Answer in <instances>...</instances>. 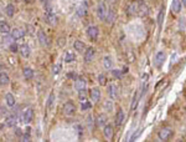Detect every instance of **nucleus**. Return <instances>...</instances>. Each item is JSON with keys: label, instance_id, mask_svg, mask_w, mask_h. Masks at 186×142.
Wrapping results in <instances>:
<instances>
[{"label": "nucleus", "instance_id": "nucleus-1", "mask_svg": "<svg viewBox=\"0 0 186 142\" xmlns=\"http://www.w3.org/2000/svg\"><path fill=\"white\" fill-rule=\"evenodd\" d=\"M125 14L128 16H140L144 17L149 14V6L144 0H130L125 5Z\"/></svg>", "mask_w": 186, "mask_h": 142}, {"label": "nucleus", "instance_id": "nucleus-2", "mask_svg": "<svg viewBox=\"0 0 186 142\" xmlns=\"http://www.w3.org/2000/svg\"><path fill=\"white\" fill-rule=\"evenodd\" d=\"M173 136H174V131L170 127H163L158 134V137L160 141H169L173 139Z\"/></svg>", "mask_w": 186, "mask_h": 142}, {"label": "nucleus", "instance_id": "nucleus-3", "mask_svg": "<svg viewBox=\"0 0 186 142\" xmlns=\"http://www.w3.org/2000/svg\"><path fill=\"white\" fill-rule=\"evenodd\" d=\"M108 96L112 101H115L119 96V87L115 85V84H109L108 85Z\"/></svg>", "mask_w": 186, "mask_h": 142}, {"label": "nucleus", "instance_id": "nucleus-4", "mask_svg": "<svg viewBox=\"0 0 186 142\" xmlns=\"http://www.w3.org/2000/svg\"><path fill=\"white\" fill-rule=\"evenodd\" d=\"M108 12H109V9L107 7V5H105L104 2H100V4L97 6V16H98L100 20H105Z\"/></svg>", "mask_w": 186, "mask_h": 142}, {"label": "nucleus", "instance_id": "nucleus-5", "mask_svg": "<svg viewBox=\"0 0 186 142\" xmlns=\"http://www.w3.org/2000/svg\"><path fill=\"white\" fill-rule=\"evenodd\" d=\"M45 21L50 25H56L57 24V16L53 12L52 9H47V11L45 12Z\"/></svg>", "mask_w": 186, "mask_h": 142}, {"label": "nucleus", "instance_id": "nucleus-6", "mask_svg": "<svg viewBox=\"0 0 186 142\" xmlns=\"http://www.w3.org/2000/svg\"><path fill=\"white\" fill-rule=\"evenodd\" d=\"M63 114L66 116H72L76 114V105L72 102V101H67L65 105H63Z\"/></svg>", "mask_w": 186, "mask_h": 142}, {"label": "nucleus", "instance_id": "nucleus-7", "mask_svg": "<svg viewBox=\"0 0 186 142\" xmlns=\"http://www.w3.org/2000/svg\"><path fill=\"white\" fill-rule=\"evenodd\" d=\"M165 60H166V55H165V52H164V51H159V52H156V55H155L154 65H155L158 69H160V67L163 66V64L165 62Z\"/></svg>", "mask_w": 186, "mask_h": 142}, {"label": "nucleus", "instance_id": "nucleus-8", "mask_svg": "<svg viewBox=\"0 0 186 142\" xmlns=\"http://www.w3.org/2000/svg\"><path fill=\"white\" fill-rule=\"evenodd\" d=\"M87 36L92 40V41H95L97 39H98V36H99V29H98V26H90V27H87Z\"/></svg>", "mask_w": 186, "mask_h": 142}, {"label": "nucleus", "instance_id": "nucleus-9", "mask_svg": "<svg viewBox=\"0 0 186 142\" xmlns=\"http://www.w3.org/2000/svg\"><path fill=\"white\" fill-rule=\"evenodd\" d=\"M103 135H104V137H105L108 141H112V140H113V136H114V129H113V126L109 125V124H107V125L103 127Z\"/></svg>", "mask_w": 186, "mask_h": 142}, {"label": "nucleus", "instance_id": "nucleus-10", "mask_svg": "<svg viewBox=\"0 0 186 142\" xmlns=\"http://www.w3.org/2000/svg\"><path fill=\"white\" fill-rule=\"evenodd\" d=\"M94 124H95V126H98V127H104V126L108 124V116H107L105 114L98 115L97 119L94 120Z\"/></svg>", "mask_w": 186, "mask_h": 142}, {"label": "nucleus", "instance_id": "nucleus-11", "mask_svg": "<svg viewBox=\"0 0 186 142\" xmlns=\"http://www.w3.org/2000/svg\"><path fill=\"white\" fill-rule=\"evenodd\" d=\"M86 87H87V82H86L85 79H82V77H77V79L75 80V89H76V91L86 90Z\"/></svg>", "mask_w": 186, "mask_h": 142}, {"label": "nucleus", "instance_id": "nucleus-12", "mask_svg": "<svg viewBox=\"0 0 186 142\" xmlns=\"http://www.w3.org/2000/svg\"><path fill=\"white\" fill-rule=\"evenodd\" d=\"M34 120V110L32 109H27L24 114H22V121L24 124H30L31 121Z\"/></svg>", "mask_w": 186, "mask_h": 142}, {"label": "nucleus", "instance_id": "nucleus-13", "mask_svg": "<svg viewBox=\"0 0 186 142\" xmlns=\"http://www.w3.org/2000/svg\"><path fill=\"white\" fill-rule=\"evenodd\" d=\"M90 97L93 102H98L102 97V94H100V90L98 87H93L91 89V92H90Z\"/></svg>", "mask_w": 186, "mask_h": 142}, {"label": "nucleus", "instance_id": "nucleus-14", "mask_svg": "<svg viewBox=\"0 0 186 142\" xmlns=\"http://www.w3.org/2000/svg\"><path fill=\"white\" fill-rule=\"evenodd\" d=\"M87 10H88V4H87L86 1H83V2L77 7L76 12H77V15H78L80 17H83V16L87 15Z\"/></svg>", "mask_w": 186, "mask_h": 142}, {"label": "nucleus", "instance_id": "nucleus-15", "mask_svg": "<svg viewBox=\"0 0 186 142\" xmlns=\"http://www.w3.org/2000/svg\"><path fill=\"white\" fill-rule=\"evenodd\" d=\"M124 119H125V115H124V111L122 109H119L117 111V115H115V125L117 127H120L124 122Z\"/></svg>", "mask_w": 186, "mask_h": 142}, {"label": "nucleus", "instance_id": "nucleus-16", "mask_svg": "<svg viewBox=\"0 0 186 142\" xmlns=\"http://www.w3.org/2000/svg\"><path fill=\"white\" fill-rule=\"evenodd\" d=\"M94 56H95V50L93 47H91V46L87 47L86 51H85V61L86 62H91L94 59Z\"/></svg>", "mask_w": 186, "mask_h": 142}, {"label": "nucleus", "instance_id": "nucleus-17", "mask_svg": "<svg viewBox=\"0 0 186 142\" xmlns=\"http://www.w3.org/2000/svg\"><path fill=\"white\" fill-rule=\"evenodd\" d=\"M11 36H12L14 40H20V39H22V37L25 36V32H24L22 29H20V27H15V29L11 30Z\"/></svg>", "mask_w": 186, "mask_h": 142}, {"label": "nucleus", "instance_id": "nucleus-18", "mask_svg": "<svg viewBox=\"0 0 186 142\" xmlns=\"http://www.w3.org/2000/svg\"><path fill=\"white\" fill-rule=\"evenodd\" d=\"M37 39H39V42H40L42 46H47V45H49V37H47V35H46L42 30H39V31H37Z\"/></svg>", "mask_w": 186, "mask_h": 142}, {"label": "nucleus", "instance_id": "nucleus-19", "mask_svg": "<svg viewBox=\"0 0 186 142\" xmlns=\"http://www.w3.org/2000/svg\"><path fill=\"white\" fill-rule=\"evenodd\" d=\"M73 49L77 51V52H80V54H82V52H85L86 51V44L85 42H82L81 40H76L75 42H73Z\"/></svg>", "mask_w": 186, "mask_h": 142}, {"label": "nucleus", "instance_id": "nucleus-20", "mask_svg": "<svg viewBox=\"0 0 186 142\" xmlns=\"http://www.w3.org/2000/svg\"><path fill=\"white\" fill-rule=\"evenodd\" d=\"M16 122H17L16 115H11V116H9V117L5 120V125H6L7 127H15V126H16Z\"/></svg>", "mask_w": 186, "mask_h": 142}, {"label": "nucleus", "instance_id": "nucleus-21", "mask_svg": "<svg viewBox=\"0 0 186 142\" xmlns=\"http://www.w3.org/2000/svg\"><path fill=\"white\" fill-rule=\"evenodd\" d=\"M171 10H173L174 14H179L181 11V0H173Z\"/></svg>", "mask_w": 186, "mask_h": 142}, {"label": "nucleus", "instance_id": "nucleus-22", "mask_svg": "<svg viewBox=\"0 0 186 142\" xmlns=\"http://www.w3.org/2000/svg\"><path fill=\"white\" fill-rule=\"evenodd\" d=\"M20 54H21V56L22 57H29L30 56V46L27 45V44H22L21 46H20Z\"/></svg>", "mask_w": 186, "mask_h": 142}, {"label": "nucleus", "instance_id": "nucleus-23", "mask_svg": "<svg viewBox=\"0 0 186 142\" xmlns=\"http://www.w3.org/2000/svg\"><path fill=\"white\" fill-rule=\"evenodd\" d=\"M142 97V91H135L134 92V97H133V101H132V110H135L138 104H139V99Z\"/></svg>", "mask_w": 186, "mask_h": 142}, {"label": "nucleus", "instance_id": "nucleus-24", "mask_svg": "<svg viewBox=\"0 0 186 142\" xmlns=\"http://www.w3.org/2000/svg\"><path fill=\"white\" fill-rule=\"evenodd\" d=\"M5 101H6V105L9 106V107H14L15 106V97H14V95L12 94H6L5 95Z\"/></svg>", "mask_w": 186, "mask_h": 142}, {"label": "nucleus", "instance_id": "nucleus-25", "mask_svg": "<svg viewBox=\"0 0 186 142\" xmlns=\"http://www.w3.org/2000/svg\"><path fill=\"white\" fill-rule=\"evenodd\" d=\"M0 32L4 35H9L10 32V25L6 21H0Z\"/></svg>", "mask_w": 186, "mask_h": 142}, {"label": "nucleus", "instance_id": "nucleus-26", "mask_svg": "<svg viewBox=\"0 0 186 142\" xmlns=\"http://www.w3.org/2000/svg\"><path fill=\"white\" fill-rule=\"evenodd\" d=\"M75 59H76L75 52H72V51H66V52H65V57H63L65 62H67V64L73 62V61H75Z\"/></svg>", "mask_w": 186, "mask_h": 142}, {"label": "nucleus", "instance_id": "nucleus-27", "mask_svg": "<svg viewBox=\"0 0 186 142\" xmlns=\"http://www.w3.org/2000/svg\"><path fill=\"white\" fill-rule=\"evenodd\" d=\"M22 75H24V77H25L26 80H31V79L34 77V70H32L31 67H24Z\"/></svg>", "mask_w": 186, "mask_h": 142}, {"label": "nucleus", "instance_id": "nucleus-28", "mask_svg": "<svg viewBox=\"0 0 186 142\" xmlns=\"http://www.w3.org/2000/svg\"><path fill=\"white\" fill-rule=\"evenodd\" d=\"M10 82V77L6 72H0V85L1 86H5Z\"/></svg>", "mask_w": 186, "mask_h": 142}, {"label": "nucleus", "instance_id": "nucleus-29", "mask_svg": "<svg viewBox=\"0 0 186 142\" xmlns=\"http://www.w3.org/2000/svg\"><path fill=\"white\" fill-rule=\"evenodd\" d=\"M5 14L9 16V17H12L14 14H15V6L12 4H7L5 6Z\"/></svg>", "mask_w": 186, "mask_h": 142}, {"label": "nucleus", "instance_id": "nucleus-30", "mask_svg": "<svg viewBox=\"0 0 186 142\" xmlns=\"http://www.w3.org/2000/svg\"><path fill=\"white\" fill-rule=\"evenodd\" d=\"M103 66H104V69H108V70L112 69L113 61H112V57H110V56H104V57H103Z\"/></svg>", "mask_w": 186, "mask_h": 142}, {"label": "nucleus", "instance_id": "nucleus-31", "mask_svg": "<svg viewBox=\"0 0 186 142\" xmlns=\"http://www.w3.org/2000/svg\"><path fill=\"white\" fill-rule=\"evenodd\" d=\"M30 132H31V127L27 126V127H26V132H25V135H22V137H21L20 140H21L22 142L30 141V140H31V135H30Z\"/></svg>", "mask_w": 186, "mask_h": 142}, {"label": "nucleus", "instance_id": "nucleus-32", "mask_svg": "<svg viewBox=\"0 0 186 142\" xmlns=\"http://www.w3.org/2000/svg\"><path fill=\"white\" fill-rule=\"evenodd\" d=\"M114 17H115V12H114V10H113V9H109V12H108L107 19H105L104 21H107L108 24H112V22L114 21Z\"/></svg>", "mask_w": 186, "mask_h": 142}, {"label": "nucleus", "instance_id": "nucleus-33", "mask_svg": "<svg viewBox=\"0 0 186 142\" xmlns=\"http://www.w3.org/2000/svg\"><path fill=\"white\" fill-rule=\"evenodd\" d=\"M90 109H92V104H91L90 101H87V100L81 101V110H82V111H87V110H90Z\"/></svg>", "mask_w": 186, "mask_h": 142}, {"label": "nucleus", "instance_id": "nucleus-34", "mask_svg": "<svg viewBox=\"0 0 186 142\" xmlns=\"http://www.w3.org/2000/svg\"><path fill=\"white\" fill-rule=\"evenodd\" d=\"M53 102H55V94L51 92L50 96H49V100H47V102H46V107H47V109H51L52 105H53Z\"/></svg>", "mask_w": 186, "mask_h": 142}, {"label": "nucleus", "instance_id": "nucleus-35", "mask_svg": "<svg viewBox=\"0 0 186 142\" xmlns=\"http://www.w3.org/2000/svg\"><path fill=\"white\" fill-rule=\"evenodd\" d=\"M103 107H104V110H105L107 112H110V111L113 110V101H112V100H110V101H104Z\"/></svg>", "mask_w": 186, "mask_h": 142}, {"label": "nucleus", "instance_id": "nucleus-36", "mask_svg": "<svg viewBox=\"0 0 186 142\" xmlns=\"http://www.w3.org/2000/svg\"><path fill=\"white\" fill-rule=\"evenodd\" d=\"M97 80H98V82H99V85H100V86H105V85H107V77H105V75L99 74Z\"/></svg>", "mask_w": 186, "mask_h": 142}, {"label": "nucleus", "instance_id": "nucleus-37", "mask_svg": "<svg viewBox=\"0 0 186 142\" xmlns=\"http://www.w3.org/2000/svg\"><path fill=\"white\" fill-rule=\"evenodd\" d=\"M78 97H80L81 101L87 100V91H86V90H81V91H78Z\"/></svg>", "mask_w": 186, "mask_h": 142}, {"label": "nucleus", "instance_id": "nucleus-38", "mask_svg": "<svg viewBox=\"0 0 186 142\" xmlns=\"http://www.w3.org/2000/svg\"><path fill=\"white\" fill-rule=\"evenodd\" d=\"M163 19H164V10L161 9L160 12H159V15H158V24H159V26H161V24H163Z\"/></svg>", "mask_w": 186, "mask_h": 142}, {"label": "nucleus", "instance_id": "nucleus-39", "mask_svg": "<svg viewBox=\"0 0 186 142\" xmlns=\"http://www.w3.org/2000/svg\"><path fill=\"white\" fill-rule=\"evenodd\" d=\"M9 47H10V51H11V52H17V50H20V46H17L16 42H12Z\"/></svg>", "mask_w": 186, "mask_h": 142}, {"label": "nucleus", "instance_id": "nucleus-40", "mask_svg": "<svg viewBox=\"0 0 186 142\" xmlns=\"http://www.w3.org/2000/svg\"><path fill=\"white\" fill-rule=\"evenodd\" d=\"M112 74H113V76H114V77H117V79H120V77H122V75H123V72H122L120 70H113V71H112Z\"/></svg>", "mask_w": 186, "mask_h": 142}, {"label": "nucleus", "instance_id": "nucleus-41", "mask_svg": "<svg viewBox=\"0 0 186 142\" xmlns=\"http://www.w3.org/2000/svg\"><path fill=\"white\" fill-rule=\"evenodd\" d=\"M53 74H58L60 71H61V65L60 64H56V65H53Z\"/></svg>", "mask_w": 186, "mask_h": 142}, {"label": "nucleus", "instance_id": "nucleus-42", "mask_svg": "<svg viewBox=\"0 0 186 142\" xmlns=\"http://www.w3.org/2000/svg\"><path fill=\"white\" fill-rule=\"evenodd\" d=\"M66 77H67V79H72V80H76V79H77V75H76L75 72H72V71H71V72H67Z\"/></svg>", "mask_w": 186, "mask_h": 142}, {"label": "nucleus", "instance_id": "nucleus-43", "mask_svg": "<svg viewBox=\"0 0 186 142\" xmlns=\"http://www.w3.org/2000/svg\"><path fill=\"white\" fill-rule=\"evenodd\" d=\"M15 135H16V136H17L19 139H21V137H22V132H21V130H20L19 127H17V129L15 130Z\"/></svg>", "mask_w": 186, "mask_h": 142}, {"label": "nucleus", "instance_id": "nucleus-44", "mask_svg": "<svg viewBox=\"0 0 186 142\" xmlns=\"http://www.w3.org/2000/svg\"><path fill=\"white\" fill-rule=\"evenodd\" d=\"M137 137H138V134H134V135L132 136V139H130V141H135V140H137Z\"/></svg>", "mask_w": 186, "mask_h": 142}, {"label": "nucleus", "instance_id": "nucleus-45", "mask_svg": "<svg viewBox=\"0 0 186 142\" xmlns=\"http://www.w3.org/2000/svg\"><path fill=\"white\" fill-rule=\"evenodd\" d=\"M25 2H27V4H31V2H34V0H24Z\"/></svg>", "mask_w": 186, "mask_h": 142}, {"label": "nucleus", "instance_id": "nucleus-46", "mask_svg": "<svg viewBox=\"0 0 186 142\" xmlns=\"http://www.w3.org/2000/svg\"><path fill=\"white\" fill-rule=\"evenodd\" d=\"M40 1H41L42 4H47V2H49V0H40Z\"/></svg>", "mask_w": 186, "mask_h": 142}, {"label": "nucleus", "instance_id": "nucleus-47", "mask_svg": "<svg viewBox=\"0 0 186 142\" xmlns=\"http://www.w3.org/2000/svg\"><path fill=\"white\" fill-rule=\"evenodd\" d=\"M181 2H183V4H184V5L186 6V0H181Z\"/></svg>", "mask_w": 186, "mask_h": 142}, {"label": "nucleus", "instance_id": "nucleus-48", "mask_svg": "<svg viewBox=\"0 0 186 142\" xmlns=\"http://www.w3.org/2000/svg\"><path fill=\"white\" fill-rule=\"evenodd\" d=\"M1 67H2V66H1V65H0V70H1Z\"/></svg>", "mask_w": 186, "mask_h": 142}, {"label": "nucleus", "instance_id": "nucleus-49", "mask_svg": "<svg viewBox=\"0 0 186 142\" xmlns=\"http://www.w3.org/2000/svg\"><path fill=\"white\" fill-rule=\"evenodd\" d=\"M0 110H1V106H0Z\"/></svg>", "mask_w": 186, "mask_h": 142}, {"label": "nucleus", "instance_id": "nucleus-50", "mask_svg": "<svg viewBox=\"0 0 186 142\" xmlns=\"http://www.w3.org/2000/svg\"><path fill=\"white\" fill-rule=\"evenodd\" d=\"M185 109H186V107H185Z\"/></svg>", "mask_w": 186, "mask_h": 142}, {"label": "nucleus", "instance_id": "nucleus-51", "mask_svg": "<svg viewBox=\"0 0 186 142\" xmlns=\"http://www.w3.org/2000/svg\"><path fill=\"white\" fill-rule=\"evenodd\" d=\"M185 96H186V95H185Z\"/></svg>", "mask_w": 186, "mask_h": 142}]
</instances>
